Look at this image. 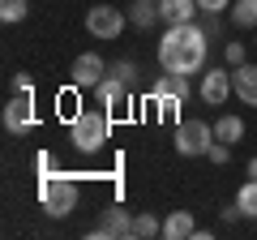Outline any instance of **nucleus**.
I'll return each mask as SVG.
<instances>
[{
    "instance_id": "f257e3e1",
    "label": "nucleus",
    "mask_w": 257,
    "mask_h": 240,
    "mask_svg": "<svg viewBox=\"0 0 257 240\" xmlns=\"http://www.w3.org/2000/svg\"><path fill=\"white\" fill-rule=\"evenodd\" d=\"M206 56H210V35L202 22H184V26H167L159 39V65L163 73H206Z\"/></svg>"
},
{
    "instance_id": "f03ea898",
    "label": "nucleus",
    "mask_w": 257,
    "mask_h": 240,
    "mask_svg": "<svg viewBox=\"0 0 257 240\" xmlns=\"http://www.w3.org/2000/svg\"><path fill=\"white\" fill-rule=\"evenodd\" d=\"M111 138V116L107 107H82L73 116V129H69V142H73L82 155H94V150H103Z\"/></svg>"
},
{
    "instance_id": "7ed1b4c3",
    "label": "nucleus",
    "mask_w": 257,
    "mask_h": 240,
    "mask_svg": "<svg viewBox=\"0 0 257 240\" xmlns=\"http://www.w3.org/2000/svg\"><path fill=\"white\" fill-rule=\"evenodd\" d=\"M39 202H43V210L52 214V219H69V214L77 210V202H82V189H77L73 176H43L39 180Z\"/></svg>"
},
{
    "instance_id": "20e7f679",
    "label": "nucleus",
    "mask_w": 257,
    "mask_h": 240,
    "mask_svg": "<svg viewBox=\"0 0 257 240\" xmlns=\"http://www.w3.org/2000/svg\"><path fill=\"white\" fill-rule=\"evenodd\" d=\"M210 142H214V125H206V120H180L172 146H176V155H184V159H206Z\"/></svg>"
},
{
    "instance_id": "39448f33",
    "label": "nucleus",
    "mask_w": 257,
    "mask_h": 240,
    "mask_svg": "<svg viewBox=\"0 0 257 240\" xmlns=\"http://www.w3.org/2000/svg\"><path fill=\"white\" fill-rule=\"evenodd\" d=\"M124 22H128V13L116 9V5H94V9L86 13V30H90L94 39H120L124 35Z\"/></svg>"
},
{
    "instance_id": "423d86ee",
    "label": "nucleus",
    "mask_w": 257,
    "mask_h": 240,
    "mask_svg": "<svg viewBox=\"0 0 257 240\" xmlns=\"http://www.w3.org/2000/svg\"><path fill=\"white\" fill-rule=\"evenodd\" d=\"M90 236L94 240H124V236H133V214H128L124 206H107L103 219H99V227H94Z\"/></svg>"
},
{
    "instance_id": "0eeeda50",
    "label": "nucleus",
    "mask_w": 257,
    "mask_h": 240,
    "mask_svg": "<svg viewBox=\"0 0 257 240\" xmlns=\"http://www.w3.org/2000/svg\"><path fill=\"white\" fill-rule=\"evenodd\" d=\"M69 73H73V86L94 90V86L107 77V60H103V56H94V52H82V56L73 60V69H69Z\"/></svg>"
},
{
    "instance_id": "6e6552de",
    "label": "nucleus",
    "mask_w": 257,
    "mask_h": 240,
    "mask_svg": "<svg viewBox=\"0 0 257 240\" xmlns=\"http://www.w3.org/2000/svg\"><path fill=\"white\" fill-rule=\"evenodd\" d=\"M5 129L9 133H30L35 129V103H30V94H13L5 103Z\"/></svg>"
},
{
    "instance_id": "1a4fd4ad",
    "label": "nucleus",
    "mask_w": 257,
    "mask_h": 240,
    "mask_svg": "<svg viewBox=\"0 0 257 240\" xmlns=\"http://www.w3.org/2000/svg\"><path fill=\"white\" fill-rule=\"evenodd\" d=\"M197 94H202L210 107L227 103V94H231V69H206V73H202V86H197Z\"/></svg>"
},
{
    "instance_id": "9d476101",
    "label": "nucleus",
    "mask_w": 257,
    "mask_h": 240,
    "mask_svg": "<svg viewBox=\"0 0 257 240\" xmlns=\"http://www.w3.org/2000/svg\"><path fill=\"white\" fill-rule=\"evenodd\" d=\"M128 90H133V86H124L120 77H111V73H107L99 86H94V103H99V107H107V111L128 107Z\"/></svg>"
},
{
    "instance_id": "9b49d317",
    "label": "nucleus",
    "mask_w": 257,
    "mask_h": 240,
    "mask_svg": "<svg viewBox=\"0 0 257 240\" xmlns=\"http://www.w3.org/2000/svg\"><path fill=\"white\" fill-rule=\"evenodd\" d=\"M202 5L197 0H159V18L163 26H184V22H197Z\"/></svg>"
},
{
    "instance_id": "f8f14e48",
    "label": "nucleus",
    "mask_w": 257,
    "mask_h": 240,
    "mask_svg": "<svg viewBox=\"0 0 257 240\" xmlns=\"http://www.w3.org/2000/svg\"><path fill=\"white\" fill-rule=\"evenodd\" d=\"M231 94L248 107H257V65H236L231 69Z\"/></svg>"
},
{
    "instance_id": "ddd939ff",
    "label": "nucleus",
    "mask_w": 257,
    "mask_h": 240,
    "mask_svg": "<svg viewBox=\"0 0 257 240\" xmlns=\"http://www.w3.org/2000/svg\"><path fill=\"white\" fill-rule=\"evenodd\" d=\"M189 236H197V219L189 210H172L163 219V240H189Z\"/></svg>"
},
{
    "instance_id": "4468645a",
    "label": "nucleus",
    "mask_w": 257,
    "mask_h": 240,
    "mask_svg": "<svg viewBox=\"0 0 257 240\" xmlns=\"http://www.w3.org/2000/svg\"><path fill=\"white\" fill-rule=\"evenodd\" d=\"M128 22H133V26L138 30H150V26H159V0H133V5H128Z\"/></svg>"
},
{
    "instance_id": "2eb2a0df",
    "label": "nucleus",
    "mask_w": 257,
    "mask_h": 240,
    "mask_svg": "<svg viewBox=\"0 0 257 240\" xmlns=\"http://www.w3.org/2000/svg\"><path fill=\"white\" fill-rule=\"evenodd\" d=\"M214 138L227 142V146H236V142L244 138V120L231 116V111H227V116H219V120H214Z\"/></svg>"
},
{
    "instance_id": "dca6fc26",
    "label": "nucleus",
    "mask_w": 257,
    "mask_h": 240,
    "mask_svg": "<svg viewBox=\"0 0 257 240\" xmlns=\"http://www.w3.org/2000/svg\"><path fill=\"white\" fill-rule=\"evenodd\" d=\"M231 26L257 30V0H231Z\"/></svg>"
},
{
    "instance_id": "f3484780",
    "label": "nucleus",
    "mask_w": 257,
    "mask_h": 240,
    "mask_svg": "<svg viewBox=\"0 0 257 240\" xmlns=\"http://www.w3.org/2000/svg\"><path fill=\"white\" fill-rule=\"evenodd\" d=\"M236 206H240V214H244V219H257V180H253V176H248L244 185H240Z\"/></svg>"
},
{
    "instance_id": "a211bd4d",
    "label": "nucleus",
    "mask_w": 257,
    "mask_h": 240,
    "mask_svg": "<svg viewBox=\"0 0 257 240\" xmlns=\"http://www.w3.org/2000/svg\"><path fill=\"white\" fill-rule=\"evenodd\" d=\"M133 236H138V240H150V236H163V223H159L155 214H146V210H142V214H133Z\"/></svg>"
},
{
    "instance_id": "6ab92c4d",
    "label": "nucleus",
    "mask_w": 257,
    "mask_h": 240,
    "mask_svg": "<svg viewBox=\"0 0 257 240\" xmlns=\"http://www.w3.org/2000/svg\"><path fill=\"white\" fill-rule=\"evenodd\" d=\"M26 13H30V0H0V18L9 22V26L26 22Z\"/></svg>"
},
{
    "instance_id": "aec40b11",
    "label": "nucleus",
    "mask_w": 257,
    "mask_h": 240,
    "mask_svg": "<svg viewBox=\"0 0 257 240\" xmlns=\"http://www.w3.org/2000/svg\"><path fill=\"white\" fill-rule=\"evenodd\" d=\"M155 103H159V120H176V116H180V103H184V99H180V94H167V90H163V94H155Z\"/></svg>"
},
{
    "instance_id": "412c9836",
    "label": "nucleus",
    "mask_w": 257,
    "mask_h": 240,
    "mask_svg": "<svg viewBox=\"0 0 257 240\" xmlns=\"http://www.w3.org/2000/svg\"><path fill=\"white\" fill-rule=\"evenodd\" d=\"M107 73H111V77H120L124 86H133V82H138V73H142V69L133 65V60H116V65H107Z\"/></svg>"
},
{
    "instance_id": "4be33fe9",
    "label": "nucleus",
    "mask_w": 257,
    "mask_h": 240,
    "mask_svg": "<svg viewBox=\"0 0 257 240\" xmlns=\"http://www.w3.org/2000/svg\"><path fill=\"white\" fill-rule=\"evenodd\" d=\"M206 159L223 167V163H227V159H231V146H227V142H219V138H214V142H210V150H206Z\"/></svg>"
},
{
    "instance_id": "5701e85b",
    "label": "nucleus",
    "mask_w": 257,
    "mask_h": 240,
    "mask_svg": "<svg viewBox=\"0 0 257 240\" xmlns=\"http://www.w3.org/2000/svg\"><path fill=\"white\" fill-rule=\"evenodd\" d=\"M77 90H82V86H73V90H64L60 99H56V107H60L64 116H77Z\"/></svg>"
},
{
    "instance_id": "b1692460",
    "label": "nucleus",
    "mask_w": 257,
    "mask_h": 240,
    "mask_svg": "<svg viewBox=\"0 0 257 240\" xmlns=\"http://www.w3.org/2000/svg\"><path fill=\"white\" fill-rule=\"evenodd\" d=\"M223 56H227V65L236 69V65H244V56H248V52H244V43H236V39H231V43L223 47Z\"/></svg>"
},
{
    "instance_id": "393cba45",
    "label": "nucleus",
    "mask_w": 257,
    "mask_h": 240,
    "mask_svg": "<svg viewBox=\"0 0 257 240\" xmlns=\"http://www.w3.org/2000/svg\"><path fill=\"white\" fill-rule=\"evenodd\" d=\"M202 30H206V35H223V22H219V13H202Z\"/></svg>"
},
{
    "instance_id": "a878e982",
    "label": "nucleus",
    "mask_w": 257,
    "mask_h": 240,
    "mask_svg": "<svg viewBox=\"0 0 257 240\" xmlns=\"http://www.w3.org/2000/svg\"><path fill=\"white\" fill-rule=\"evenodd\" d=\"M9 86H13V94H35V82H30L26 73H18V77H13Z\"/></svg>"
},
{
    "instance_id": "bb28decb",
    "label": "nucleus",
    "mask_w": 257,
    "mask_h": 240,
    "mask_svg": "<svg viewBox=\"0 0 257 240\" xmlns=\"http://www.w3.org/2000/svg\"><path fill=\"white\" fill-rule=\"evenodd\" d=\"M202 5V13H223V9H231V0H197Z\"/></svg>"
},
{
    "instance_id": "cd10ccee",
    "label": "nucleus",
    "mask_w": 257,
    "mask_h": 240,
    "mask_svg": "<svg viewBox=\"0 0 257 240\" xmlns=\"http://www.w3.org/2000/svg\"><path fill=\"white\" fill-rule=\"evenodd\" d=\"M35 167H39V176H52V155H47V150H39Z\"/></svg>"
},
{
    "instance_id": "c85d7f7f",
    "label": "nucleus",
    "mask_w": 257,
    "mask_h": 240,
    "mask_svg": "<svg viewBox=\"0 0 257 240\" xmlns=\"http://www.w3.org/2000/svg\"><path fill=\"white\" fill-rule=\"evenodd\" d=\"M248 176H253V180H257V155L248 159Z\"/></svg>"
},
{
    "instance_id": "c756f323",
    "label": "nucleus",
    "mask_w": 257,
    "mask_h": 240,
    "mask_svg": "<svg viewBox=\"0 0 257 240\" xmlns=\"http://www.w3.org/2000/svg\"><path fill=\"white\" fill-rule=\"evenodd\" d=\"M253 35H257V30H253Z\"/></svg>"
}]
</instances>
